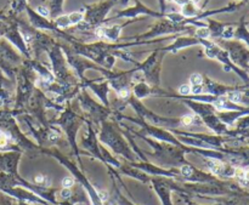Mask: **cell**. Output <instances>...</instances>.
Instances as JSON below:
<instances>
[{
	"mask_svg": "<svg viewBox=\"0 0 249 205\" xmlns=\"http://www.w3.org/2000/svg\"><path fill=\"white\" fill-rule=\"evenodd\" d=\"M36 12H38L39 16L43 17V18L48 17L49 14H50V12H49V10L46 9L45 6H38V7H36Z\"/></svg>",
	"mask_w": 249,
	"mask_h": 205,
	"instance_id": "obj_12",
	"label": "cell"
},
{
	"mask_svg": "<svg viewBox=\"0 0 249 205\" xmlns=\"http://www.w3.org/2000/svg\"><path fill=\"white\" fill-rule=\"evenodd\" d=\"M245 95H247V96H249V90H245Z\"/></svg>",
	"mask_w": 249,
	"mask_h": 205,
	"instance_id": "obj_21",
	"label": "cell"
},
{
	"mask_svg": "<svg viewBox=\"0 0 249 205\" xmlns=\"http://www.w3.org/2000/svg\"><path fill=\"white\" fill-rule=\"evenodd\" d=\"M197 11H196V7L192 2H189L187 5H185L182 7V16L184 17H192V16H196Z\"/></svg>",
	"mask_w": 249,
	"mask_h": 205,
	"instance_id": "obj_4",
	"label": "cell"
},
{
	"mask_svg": "<svg viewBox=\"0 0 249 205\" xmlns=\"http://www.w3.org/2000/svg\"><path fill=\"white\" fill-rule=\"evenodd\" d=\"M121 33V27L113 26V27H101V28L97 31V34L100 36H104V38L108 39V40H117Z\"/></svg>",
	"mask_w": 249,
	"mask_h": 205,
	"instance_id": "obj_2",
	"label": "cell"
},
{
	"mask_svg": "<svg viewBox=\"0 0 249 205\" xmlns=\"http://www.w3.org/2000/svg\"><path fill=\"white\" fill-rule=\"evenodd\" d=\"M128 94H129L128 90H121V91H119V95H121L122 97H126L128 96Z\"/></svg>",
	"mask_w": 249,
	"mask_h": 205,
	"instance_id": "obj_17",
	"label": "cell"
},
{
	"mask_svg": "<svg viewBox=\"0 0 249 205\" xmlns=\"http://www.w3.org/2000/svg\"><path fill=\"white\" fill-rule=\"evenodd\" d=\"M160 9L164 10V0H160Z\"/></svg>",
	"mask_w": 249,
	"mask_h": 205,
	"instance_id": "obj_18",
	"label": "cell"
},
{
	"mask_svg": "<svg viewBox=\"0 0 249 205\" xmlns=\"http://www.w3.org/2000/svg\"><path fill=\"white\" fill-rule=\"evenodd\" d=\"M153 185H155V188L156 191H157L158 196L162 199L163 205H173L172 202H170V189L163 184V181L155 180V181H153Z\"/></svg>",
	"mask_w": 249,
	"mask_h": 205,
	"instance_id": "obj_1",
	"label": "cell"
},
{
	"mask_svg": "<svg viewBox=\"0 0 249 205\" xmlns=\"http://www.w3.org/2000/svg\"><path fill=\"white\" fill-rule=\"evenodd\" d=\"M235 35V31H233L232 27H228V28H224L221 32V36L225 39H231Z\"/></svg>",
	"mask_w": 249,
	"mask_h": 205,
	"instance_id": "obj_9",
	"label": "cell"
},
{
	"mask_svg": "<svg viewBox=\"0 0 249 205\" xmlns=\"http://www.w3.org/2000/svg\"><path fill=\"white\" fill-rule=\"evenodd\" d=\"M68 18H70L71 24H78L83 21L84 18V14L82 11H75L73 14L68 15Z\"/></svg>",
	"mask_w": 249,
	"mask_h": 205,
	"instance_id": "obj_5",
	"label": "cell"
},
{
	"mask_svg": "<svg viewBox=\"0 0 249 205\" xmlns=\"http://www.w3.org/2000/svg\"><path fill=\"white\" fill-rule=\"evenodd\" d=\"M243 96L245 95L242 94V92L240 91V90H232V91H230L228 94V99L229 101L232 102V103H241V102L243 101Z\"/></svg>",
	"mask_w": 249,
	"mask_h": 205,
	"instance_id": "obj_3",
	"label": "cell"
},
{
	"mask_svg": "<svg viewBox=\"0 0 249 205\" xmlns=\"http://www.w3.org/2000/svg\"><path fill=\"white\" fill-rule=\"evenodd\" d=\"M56 24H57L58 27H61V28H66V27L71 26L70 18H68V16L58 17V18L56 19Z\"/></svg>",
	"mask_w": 249,
	"mask_h": 205,
	"instance_id": "obj_7",
	"label": "cell"
},
{
	"mask_svg": "<svg viewBox=\"0 0 249 205\" xmlns=\"http://www.w3.org/2000/svg\"><path fill=\"white\" fill-rule=\"evenodd\" d=\"M16 2L17 6H18V10H21L24 6V4H26V0H16Z\"/></svg>",
	"mask_w": 249,
	"mask_h": 205,
	"instance_id": "obj_16",
	"label": "cell"
},
{
	"mask_svg": "<svg viewBox=\"0 0 249 205\" xmlns=\"http://www.w3.org/2000/svg\"><path fill=\"white\" fill-rule=\"evenodd\" d=\"M122 4L126 5V4H128V0H122Z\"/></svg>",
	"mask_w": 249,
	"mask_h": 205,
	"instance_id": "obj_20",
	"label": "cell"
},
{
	"mask_svg": "<svg viewBox=\"0 0 249 205\" xmlns=\"http://www.w3.org/2000/svg\"><path fill=\"white\" fill-rule=\"evenodd\" d=\"M62 186L63 188H71V187L74 186V180L72 177H65L62 180Z\"/></svg>",
	"mask_w": 249,
	"mask_h": 205,
	"instance_id": "obj_10",
	"label": "cell"
},
{
	"mask_svg": "<svg viewBox=\"0 0 249 205\" xmlns=\"http://www.w3.org/2000/svg\"><path fill=\"white\" fill-rule=\"evenodd\" d=\"M173 1H175L178 5H180V6H185V5H187L189 2H191L190 0H173Z\"/></svg>",
	"mask_w": 249,
	"mask_h": 205,
	"instance_id": "obj_15",
	"label": "cell"
},
{
	"mask_svg": "<svg viewBox=\"0 0 249 205\" xmlns=\"http://www.w3.org/2000/svg\"><path fill=\"white\" fill-rule=\"evenodd\" d=\"M34 181H36V184L38 185L39 187H41V188H44V187H46L50 185L49 179L45 176V175H36V176L34 177Z\"/></svg>",
	"mask_w": 249,
	"mask_h": 205,
	"instance_id": "obj_6",
	"label": "cell"
},
{
	"mask_svg": "<svg viewBox=\"0 0 249 205\" xmlns=\"http://www.w3.org/2000/svg\"><path fill=\"white\" fill-rule=\"evenodd\" d=\"M179 91L181 95H189L191 94V87H190L189 85H182V86L179 89Z\"/></svg>",
	"mask_w": 249,
	"mask_h": 205,
	"instance_id": "obj_13",
	"label": "cell"
},
{
	"mask_svg": "<svg viewBox=\"0 0 249 205\" xmlns=\"http://www.w3.org/2000/svg\"><path fill=\"white\" fill-rule=\"evenodd\" d=\"M196 35L201 39H207L211 35V31H209L208 28H206V27H201L199 29H197Z\"/></svg>",
	"mask_w": 249,
	"mask_h": 205,
	"instance_id": "obj_8",
	"label": "cell"
},
{
	"mask_svg": "<svg viewBox=\"0 0 249 205\" xmlns=\"http://www.w3.org/2000/svg\"><path fill=\"white\" fill-rule=\"evenodd\" d=\"M202 82H203V78H202L201 74H194L191 77V83L194 86H196V85H202Z\"/></svg>",
	"mask_w": 249,
	"mask_h": 205,
	"instance_id": "obj_11",
	"label": "cell"
},
{
	"mask_svg": "<svg viewBox=\"0 0 249 205\" xmlns=\"http://www.w3.org/2000/svg\"><path fill=\"white\" fill-rule=\"evenodd\" d=\"M6 143H7V136L2 134V135L0 136V147H4V146H6Z\"/></svg>",
	"mask_w": 249,
	"mask_h": 205,
	"instance_id": "obj_14",
	"label": "cell"
},
{
	"mask_svg": "<svg viewBox=\"0 0 249 205\" xmlns=\"http://www.w3.org/2000/svg\"><path fill=\"white\" fill-rule=\"evenodd\" d=\"M2 135V133H1V131H0V136H1Z\"/></svg>",
	"mask_w": 249,
	"mask_h": 205,
	"instance_id": "obj_22",
	"label": "cell"
},
{
	"mask_svg": "<svg viewBox=\"0 0 249 205\" xmlns=\"http://www.w3.org/2000/svg\"><path fill=\"white\" fill-rule=\"evenodd\" d=\"M190 1H192V2H194V4H198V2L201 1V0H190Z\"/></svg>",
	"mask_w": 249,
	"mask_h": 205,
	"instance_id": "obj_19",
	"label": "cell"
}]
</instances>
